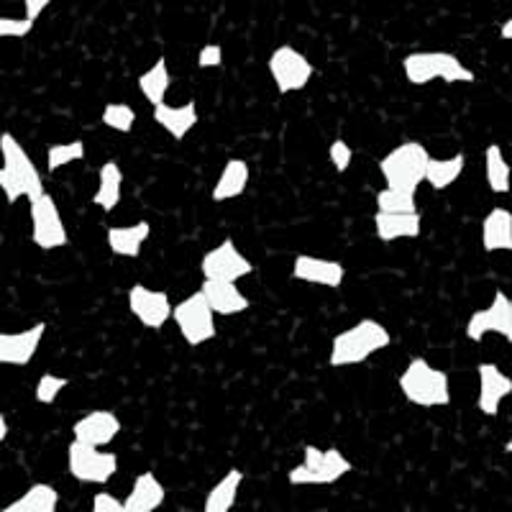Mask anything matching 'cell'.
Instances as JSON below:
<instances>
[{"instance_id":"1","label":"cell","mask_w":512,"mask_h":512,"mask_svg":"<svg viewBox=\"0 0 512 512\" xmlns=\"http://www.w3.org/2000/svg\"><path fill=\"white\" fill-rule=\"evenodd\" d=\"M0 187L8 205H16L18 200L34 203L47 192L41 169L11 131L0 134Z\"/></svg>"},{"instance_id":"2","label":"cell","mask_w":512,"mask_h":512,"mask_svg":"<svg viewBox=\"0 0 512 512\" xmlns=\"http://www.w3.org/2000/svg\"><path fill=\"white\" fill-rule=\"evenodd\" d=\"M392 333L384 323L374 318H361L354 326L338 331L331 338V351H328V364L333 369L359 367L372 359L379 351L390 349Z\"/></svg>"},{"instance_id":"3","label":"cell","mask_w":512,"mask_h":512,"mask_svg":"<svg viewBox=\"0 0 512 512\" xmlns=\"http://www.w3.org/2000/svg\"><path fill=\"white\" fill-rule=\"evenodd\" d=\"M402 397L420 410H436L451 405V379L443 369L433 367L428 359L408 361V367L402 369L397 377Z\"/></svg>"},{"instance_id":"4","label":"cell","mask_w":512,"mask_h":512,"mask_svg":"<svg viewBox=\"0 0 512 512\" xmlns=\"http://www.w3.org/2000/svg\"><path fill=\"white\" fill-rule=\"evenodd\" d=\"M402 75L415 88H425L436 80L446 85H469L477 80V72L466 67L454 52H410L402 59Z\"/></svg>"},{"instance_id":"5","label":"cell","mask_w":512,"mask_h":512,"mask_svg":"<svg viewBox=\"0 0 512 512\" xmlns=\"http://www.w3.org/2000/svg\"><path fill=\"white\" fill-rule=\"evenodd\" d=\"M354 472V464L341 448H318L313 443L303 446V461L287 472L292 487H331Z\"/></svg>"},{"instance_id":"6","label":"cell","mask_w":512,"mask_h":512,"mask_svg":"<svg viewBox=\"0 0 512 512\" xmlns=\"http://www.w3.org/2000/svg\"><path fill=\"white\" fill-rule=\"evenodd\" d=\"M431 152L420 141H402L392 146L390 152L379 159V175L384 185L395 190L415 195L418 187L425 182V169H428Z\"/></svg>"},{"instance_id":"7","label":"cell","mask_w":512,"mask_h":512,"mask_svg":"<svg viewBox=\"0 0 512 512\" xmlns=\"http://www.w3.org/2000/svg\"><path fill=\"white\" fill-rule=\"evenodd\" d=\"M67 474L80 484L105 487L118 474V454L72 438L67 446Z\"/></svg>"},{"instance_id":"8","label":"cell","mask_w":512,"mask_h":512,"mask_svg":"<svg viewBox=\"0 0 512 512\" xmlns=\"http://www.w3.org/2000/svg\"><path fill=\"white\" fill-rule=\"evenodd\" d=\"M172 320H175L182 341H185L187 346H192V349H200V346L210 344L218 333L216 310L210 308L208 297L203 295V290L182 297L180 303L175 305Z\"/></svg>"},{"instance_id":"9","label":"cell","mask_w":512,"mask_h":512,"mask_svg":"<svg viewBox=\"0 0 512 512\" xmlns=\"http://www.w3.org/2000/svg\"><path fill=\"white\" fill-rule=\"evenodd\" d=\"M267 72L272 77L274 88L280 95H292L300 93L310 85L315 75V67L303 52H297L292 44H280L277 49H272L267 59Z\"/></svg>"},{"instance_id":"10","label":"cell","mask_w":512,"mask_h":512,"mask_svg":"<svg viewBox=\"0 0 512 512\" xmlns=\"http://www.w3.org/2000/svg\"><path fill=\"white\" fill-rule=\"evenodd\" d=\"M29 213L31 241H34L36 249L57 251L70 244V233H67V226H64L62 210H59V203L49 192H44L41 198L29 203Z\"/></svg>"},{"instance_id":"11","label":"cell","mask_w":512,"mask_h":512,"mask_svg":"<svg viewBox=\"0 0 512 512\" xmlns=\"http://www.w3.org/2000/svg\"><path fill=\"white\" fill-rule=\"evenodd\" d=\"M200 272L205 280H231L239 282L254 272V264L249 262V256L236 246L233 239H223L221 244L213 246L200 259Z\"/></svg>"},{"instance_id":"12","label":"cell","mask_w":512,"mask_h":512,"mask_svg":"<svg viewBox=\"0 0 512 512\" xmlns=\"http://www.w3.org/2000/svg\"><path fill=\"white\" fill-rule=\"evenodd\" d=\"M126 303L131 315L149 331H162L172 320L175 305L169 300V292L154 290L146 285H131L126 292Z\"/></svg>"},{"instance_id":"13","label":"cell","mask_w":512,"mask_h":512,"mask_svg":"<svg viewBox=\"0 0 512 512\" xmlns=\"http://www.w3.org/2000/svg\"><path fill=\"white\" fill-rule=\"evenodd\" d=\"M512 328V297L507 292L497 290L492 303L482 310H474L472 318L466 320V338L479 344L487 336H502L507 338Z\"/></svg>"},{"instance_id":"14","label":"cell","mask_w":512,"mask_h":512,"mask_svg":"<svg viewBox=\"0 0 512 512\" xmlns=\"http://www.w3.org/2000/svg\"><path fill=\"white\" fill-rule=\"evenodd\" d=\"M290 277L295 282L313 287H326V290H338L346 280V267L338 259H323L313 254H297L292 259Z\"/></svg>"},{"instance_id":"15","label":"cell","mask_w":512,"mask_h":512,"mask_svg":"<svg viewBox=\"0 0 512 512\" xmlns=\"http://www.w3.org/2000/svg\"><path fill=\"white\" fill-rule=\"evenodd\" d=\"M477 384V410L487 418H495L502 402L512 395V377L502 372L495 361H482L477 364Z\"/></svg>"},{"instance_id":"16","label":"cell","mask_w":512,"mask_h":512,"mask_svg":"<svg viewBox=\"0 0 512 512\" xmlns=\"http://www.w3.org/2000/svg\"><path fill=\"white\" fill-rule=\"evenodd\" d=\"M44 336H47L44 320L24 328V331L0 333V364L3 367H29L31 359L39 354Z\"/></svg>"},{"instance_id":"17","label":"cell","mask_w":512,"mask_h":512,"mask_svg":"<svg viewBox=\"0 0 512 512\" xmlns=\"http://www.w3.org/2000/svg\"><path fill=\"white\" fill-rule=\"evenodd\" d=\"M123 431V423L113 410H90L72 425V438L108 448Z\"/></svg>"},{"instance_id":"18","label":"cell","mask_w":512,"mask_h":512,"mask_svg":"<svg viewBox=\"0 0 512 512\" xmlns=\"http://www.w3.org/2000/svg\"><path fill=\"white\" fill-rule=\"evenodd\" d=\"M374 236L382 244H397V241H413L420 236L423 228V216L418 210L415 213H387V210H377L372 216Z\"/></svg>"},{"instance_id":"19","label":"cell","mask_w":512,"mask_h":512,"mask_svg":"<svg viewBox=\"0 0 512 512\" xmlns=\"http://www.w3.org/2000/svg\"><path fill=\"white\" fill-rule=\"evenodd\" d=\"M200 290H203V295L208 297L210 308L216 310V315H221V318L241 315L251 308V300L246 297V292L241 290L239 282L203 280Z\"/></svg>"},{"instance_id":"20","label":"cell","mask_w":512,"mask_h":512,"mask_svg":"<svg viewBox=\"0 0 512 512\" xmlns=\"http://www.w3.org/2000/svg\"><path fill=\"white\" fill-rule=\"evenodd\" d=\"M152 116L164 134H169L175 141H185L187 134H190L192 128L198 126L200 121V111L195 100H187V103L182 105L159 103L154 105Z\"/></svg>"},{"instance_id":"21","label":"cell","mask_w":512,"mask_h":512,"mask_svg":"<svg viewBox=\"0 0 512 512\" xmlns=\"http://www.w3.org/2000/svg\"><path fill=\"white\" fill-rule=\"evenodd\" d=\"M251 180V167L246 159L231 157L226 164H223L221 175H218L216 185L210 190V200L218 205L231 203V200H239L246 192Z\"/></svg>"},{"instance_id":"22","label":"cell","mask_w":512,"mask_h":512,"mask_svg":"<svg viewBox=\"0 0 512 512\" xmlns=\"http://www.w3.org/2000/svg\"><path fill=\"white\" fill-rule=\"evenodd\" d=\"M152 236V226L149 221H136L128 226H111L105 231V244L116 256L123 259H139L144 244Z\"/></svg>"},{"instance_id":"23","label":"cell","mask_w":512,"mask_h":512,"mask_svg":"<svg viewBox=\"0 0 512 512\" xmlns=\"http://www.w3.org/2000/svg\"><path fill=\"white\" fill-rule=\"evenodd\" d=\"M164 500H167V487L154 472H141L128 489V495L123 497L126 512H154L164 505Z\"/></svg>"},{"instance_id":"24","label":"cell","mask_w":512,"mask_h":512,"mask_svg":"<svg viewBox=\"0 0 512 512\" xmlns=\"http://www.w3.org/2000/svg\"><path fill=\"white\" fill-rule=\"evenodd\" d=\"M123 167L116 159H108V162L100 164L98 169V187L93 192V205L100 208L103 213H113V210L121 205L123 200Z\"/></svg>"},{"instance_id":"25","label":"cell","mask_w":512,"mask_h":512,"mask_svg":"<svg viewBox=\"0 0 512 512\" xmlns=\"http://www.w3.org/2000/svg\"><path fill=\"white\" fill-rule=\"evenodd\" d=\"M482 249L487 254L512 251V210L495 205L482 221Z\"/></svg>"},{"instance_id":"26","label":"cell","mask_w":512,"mask_h":512,"mask_svg":"<svg viewBox=\"0 0 512 512\" xmlns=\"http://www.w3.org/2000/svg\"><path fill=\"white\" fill-rule=\"evenodd\" d=\"M241 484H244V472L231 466L221 479H218L213 487L208 489V495L203 500L205 512H231L239 500Z\"/></svg>"},{"instance_id":"27","label":"cell","mask_w":512,"mask_h":512,"mask_svg":"<svg viewBox=\"0 0 512 512\" xmlns=\"http://www.w3.org/2000/svg\"><path fill=\"white\" fill-rule=\"evenodd\" d=\"M59 502H62V497H59L57 487H52L49 482H34L24 495L8 502L3 512H57Z\"/></svg>"},{"instance_id":"28","label":"cell","mask_w":512,"mask_h":512,"mask_svg":"<svg viewBox=\"0 0 512 512\" xmlns=\"http://www.w3.org/2000/svg\"><path fill=\"white\" fill-rule=\"evenodd\" d=\"M136 82H139V93L144 95V100L152 105V108L159 103H167L169 85H172V75H169L167 59L164 57L154 59L152 67H146Z\"/></svg>"},{"instance_id":"29","label":"cell","mask_w":512,"mask_h":512,"mask_svg":"<svg viewBox=\"0 0 512 512\" xmlns=\"http://www.w3.org/2000/svg\"><path fill=\"white\" fill-rule=\"evenodd\" d=\"M466 169V154L459 152L448 159H428V169H425V185L431 190L443 192L448 187H454L461 180Z\"/></svg>"},{"instance_id":"30","label":"cell","mask_w":512,"mask_h":512,"mask_svg":"<svg viewBox=\"0 0 512 512\" xmlns=\"http://www.w3.org/2000/svg\"><path fill=\"white\" fill-rule=\"evenodd\" d=\"M484 180L495 195H507L512 190V167L500 144H489L484 149Z\"/></svg>"},{"instance_id":"31","label":"cell","mask_w":512,"mask_h":512,"mask_svg":"<svg viewBox=\"0 0 512 512\" xmlns=\"http://www.w3.org/2000/svg\"><path fill=\"white\" fill-rule=\"evenodd\" d=\"M85 159V141L82 139H72V141H62V144H52L47 149V172L54 175L59 169L70 167V164L82 162Z\"/></svg>"},{"instance_id":"32","label":"cell","mask_w":512,"mask_h":512,"mask_svg":"<svg viewBox=\"0 0 512 512\" xmlns=\"http://www.w3.org/2000/svg\"><path fill=\"white\" fill-rule=\"evenodd\" d=\"M136 113L134 105L128 103H105L103 113H100V121H103L105 128H111L116 134H131L136 126Z\"/></svg>"},{"instance_id":"33","label":"cell","mask_w":512,"mask_h":512,"mask_svg":"<svg viewBox=\"0 0 512 512\" xmlns=\"http://www.w3.org/2000/svg\"><path fill=\"white\" fill-rule=\"evenodd\" d=\"M374 205H377V210H387V213H415L418 210L415 195L387 185L374 192Z\"/></svg>"},{"instance_id":"34","label":"cell","mask_w":512,"mask_h":512,"mask_svg":"<svg viewBox=\"0 0 512 512\" xmlns=\"http://www.w3.org/2000/svg\"><path fill=\"white\" fill-rule=\"evenodd\" d=\"M70 387V379L62 377V374H52V372H44L39 379H36V387H34V400L39 405H54L59 400L64 390Z\"/></svg>"},{"instance_id":"35","label":"cell","mask_w":512,"mask_h":512,"mask_svg":"<svg viewBox=\"0 0 512 512\" xmlns=\"http://www.w3.org/2000/svg\"><path fill=\"white\" fill-rule=\"evenodd\" d=\"M328 162H331V167L336 169L338 175L349 172L351 164H354V149H351L349 141L333 139L331 144H328Z\"/></svg>"},{"instance_id":"36","label":"cell","mask_w":512,"mask_h":512,"mask_svg":"<svg viewBox=\"0 0 512 512\" xmlns=\"http://www.w3.org/2000/svg\"><path fill=\"white\" fill-rule=\"evenodd\" d=\"M36 21L29 16H3L0 18V39H26L34 31Z\"/></svg>"},{"instance_id":"37","label":"cell","mask_w":512,"mask_h":512,"mask_svg":"<svg viewBox=\"0 0 512 512\" xmlns=\"http://www.w3.org/2000/svg\"><path fill=\"white\" fill-rule=\"evenodd\" d=\"M90 507H93V512H126V502L113 495V492H105V489L95 492Z\"/></svg>"},{"instance_id":"38","label":"cell","mask_w":512,"mask_h":512,"mask_svg":"<svg viewBox=\"0 0 512 512\" xmlns=\"http://www.w3.org/2000/svg\"><path fill=\"white\" fill-rule=\"evenodd\" d=\"M198 67L200 70H218L223 67V47L221 44H203L198 52Z\"/></svg>"},{"instance_id":"39","label":"cell","mask_w":512,"mask_h":512,"mask_svg":"<svg viewBox=\"0 0 512 512\" xmlns=\"http://www.w3.org/2000/svg\"><path fill=\"white\" fill-rule=\"evenodd\" d=\"M24 3V16H29L31 21H39L41 16H44V11H47L52 3H57V0H21Z\"/></svg>"},{"instance_id":"40","label":"cell","mask_w":512,"mask_h":512,"mask_svg":"<svg viewBox=\"0 0 512 512\" xmlns=\"http://www.w3.org/2000/svg\"><path fill=\"white\" fill-rule=\"evenodd\" d=\"M500 39L502 41H512V16L507 18L505 24L500 26Z\"/></svg>"},{"instance_id":"41","label":"cell","mask_w":512,"mask_h":512,"mask_svg":"<svg viewBox=\"0 0 512 512\" xmlns=\"http://www.w3.org/2000/svg\"><path fill=\"white\" fill-rule=\"evenodd\" d=\"M8 438V418L6 415H0V443Z\"/></svg>"},{"instance_id":"42","label":"cell","mask_w":512,"mask_h":512,"mask_svg":"<svg viewBox=\"0 0 512 512\" xmlns=\"http://www.w3.org/2000/svg\"><path fill=\"white\" fill-rule=\"evenodd\" d=\"M502 451H505V454H512V438H507L505 446H502Z\"/></svg>"},{"instance_id":"43","label":"cell","mask_w":512,"mask_h":512,"mask_svg":"<svg viewBox=\"0 0 512 512\" xmlns=\"http://www.w3.org/2000/svg\"><path fill=\"white\" fill-rule=\"evenodd\" d=\"M507 344H512V328H510V333H507V338H505Z\"/></svg>"},{"instance_id":"44","label":"cell","mask_w":512,"mask_h":512,"mask_svg":"<svg viewBox=\"0 0 512 512\" xmlns=\"http://www.w3.org/2000/svg\"><path fill=\"white\" fill-rule=\"evenodd\" d=\"M351 3H356V0H351Z\"/></svg>"}]
</instances>
